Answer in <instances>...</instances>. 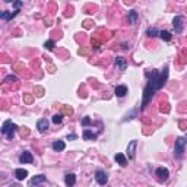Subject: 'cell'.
Instances as JSON below:
<instances>
[{"label": "cell", "mask_w": 187, "mask_h": 187, "mask_svg": "<svg viewBox=\"0 0 187 187\" xmlns=\"http://www.w3.org/2000/svg\"><path fill=\"white\" fill-rule=\"evenodd\" d=\"M149 80H148L146 86H145V91H143V101H142V110L148 105V102L154 98V95L156 91H160L161 88L165 85L168 78V66L164 67V72H156V70H152L151 73L146 75Z\"/></svg>", "instance_id": "1"}, {"label": "cell", "mask_w": 187, "mask_h": 187, "mask_svg": "<svg viewBox=\"0 0 187 187\" xmlns=\"http://www.w3.org/2000/svg\"><path fill=\"white\" fill-rule=\"evenodd\" d=\"M18 130V126L16 124H13L10 120H7L3 123V127H2V133L6 136L9 140H12L13 139V136H15V132Z\"/></svg>", "instance_id": "2"}, {"label": "cell", "mask_w": 187, "mask_h": 187, "mask_svg": "<svg viewBox=\"0 0 187 187\" xmlns=\"http://www.w3.org/2000/svg\"><path fill=\"white\" fill-rule=\"evenodd\" d=\"M186 143H187V138H178L175 140V146H174V156L175 158H181L183 156Z\"/></svg>", "instance_id": "3"}, {"label": "cell", "mask_w": 187, "mask_h": 187, "mask_svg": "<svg viewBox=\"0 0 187 187\" xmlns=\"http://www.w3.org/2000/svg\"><path fill=\"white\" fill-rule=\"evenodd\" d=\"M155 175H156V178H158L160 181H167L168 177H170V171H168V168L160 167V168H156Z\"/></svg>", "instance_id": "4"}, {"label": "cell", "mask_w": 187, "mask_h": 187, "mask_svg": "<svg viewBox=\"0 0 187 187\" xmlns=\"http://www.w3.org/2000/svg\"><path fill=\"white\" fill-rule=\"evenodd\" d=\"M95 180L98 181V184H101V186H104V184H107L108 181V175L102 170H98L97 173H95Z\"/></svg>", "instance_id": "5"}, {"label": "cell", "mask_w": 187, "mask_h": 187, "mask_svg": "<svg viewBox=\"0 0 187 187\" xmlns=\"http://www.w3.org/2000/svg\"><path fill=\"white\" fill-rule=\"evenodd\" d=\"M173 27H174V29H175V32L177 34L183 32V18H181V16H175V18H174Z\"/></svg>", "instance_id": "6"}, {"label": "cell", "mask_w": 187, "mask_h": 187, "mask_svg": "<svg viewBox=\"0 0 187 187\" xmlns=\"http://www.w3.org/2000/svg\"><path fill=\"white\" fill-rule=\"evenodd\" d=\"M136 146H138V140H132L127 146V155H129V160H133L134 154H136Z\"/></svg>", "instance_id": "7"}, {"label": "cell", "mask_w": 187, "mask_h": 187, "mask_svg": "<svg viewBox=\"0 0 187 187\" xmlns=\"http://www.w3.org/2000/svg\"><path fill=\"white\" fill-rule=\"evenodd\" d=\"M32 155H31V152H28V151H25L24 154L20 155V158H19V162L20 164H32Z\"/></svg>", "instance_id": "8"}, {"label": "cell", "mask_w": 187, "mask_h": 187, "mask_svg": "<svg viewBox=\"0 0 187 187\" xmlns=\"http://www.w3.org/2000/svg\"><path fill=\"white\" fill-rule=\"evenodd\" d=\"M37 129L40 130L41 133H44L47 129H48V120L47 119H40V120L37 121Z\"/></svg>", "instance_id": "9"}, {"label": "cell", "mask_w": 187, "mask_h": 187, "mask_svg": "<svg viewBox=\"0 0 187 187\" xmlns=\"http://www.w3.org/2000/svg\"><path fill=\"white\" fill-rule=\"evenodd\" d=\"M64 183H66L67 187H73L75 183H76V175H75L73 173L66 174V177H64Z\"/></svg>", "instance_id": "10"}, {"label": "cell", "mask_w": 187, "mask_h": 187, "mask_svg": "<svg viewBox=\"0 0 187 187\" xmlns=\"http://www.w3.org/2000/svg\"><path fill=\"white\" fill-rule=\"evenodd\" d=\"M116 66L119 67L120 70H126V67H127L126 59H124V57H121V56H119V57L116 59Z\"/></svg>", "instance_id": "11"}, {"label": "cell", "mask_w": 187, "mask_h": 187, "mask_svg": "<svg viewBox=\"0 0 187 187\" xmlns=\"http://www.w3.org/2000/svg\"><path fill=\"white\" fill-rule=\"evenodd\" d=\"M18 12H19V10H15V12H7L6 10V12H2V13H0V18L3 20H10L12 18H15V16L18 15Z\"/></svg>", "instance_id": "12"}, {"label": "cell", "mask_w": 187, "mask_h": 187, "mask_svg": "<svg viewBox=\"0 0 187 187\" xmlns=\"http://www.w3.org/2000/svg\"><path fill=\"white\" fill-rule=\"evenodd\" d=\"M64 148H66V143L63 142V140H56L53 143V149L56 152H61V151H64Z\"/></svg>", "instance_id": "13"}, {"label": "cell", "mask_w": 187, "mask_h": 187, "mask_svg": "<svg viewBox=\"0 0 187 187\" xmlns=\"http://www.w3.org/2000/svg\"><path fill=\"white\" fill-rule=\"evenodd\" d=\"M127 18H129V24L136 25V24H138V18H139V15H138V12H136V10H130Z\"/></svg>", "instance_id": "14"}, {"label": "cell", "mask_w": 187, "mask_h": 187, "mask_svg": "<svg viewBox=\"0 0 187 187\" xmlns=\"http://www.w3.org/2000/svg\"><path fill=\"white\" fill-rule=\"evenodd\" d=\"M15 175H16L18 180H25L27 175H28V171L27 170H24V168H18V170L15 171Z\"/></svg>", "instance_id": "15"}, {"label": "cell", "mask_w": 187, "mask_h": 187, "mask_svg": "<svg viewBox=\"0 0 187 187\" xmlns=\"http://www.w3.org/2000/svg\"><path fill=\"white\" fill-rule=\"evenodd\" d=\"M114 160L117 161V162L120 164L121 167H126V165H127V158H126V156H124L123 154H116Z\"/></svg>", "instance_id": "16"}, {"label": "cell", "mask_w": 187, "mask_h": 187, "mask_svg": "<svg viewBox=\"0 0 187 187\" xmlns=\"http://www.w3.org/2000/svg\"><path fill=\"white\" fill-rule=\"evenodd\" d=\"M127 94V86H124V85H119V86H116V95L117 97H124Z\"/></svg>", "instance_id": "17"}, {"label": "cell", "mask_w": 187, "mask_h": 187, "mask_svg": "<svg viewBox=\"0 0 187 187\" xmlns=\"http://www.w3.org/2000/svg\"><path fill=\"white\" fill-rule=\"evenodd\" d=\"M47 178L46 175H42V174H40V175H35L32 180H31V184H34V186H37V184H40V183H44Z\"/></svg>", "instance_id": "18"}, {"label": "cell", "mask_w": 187, "mask_h": 187, "mask_svg": "<svg viewBox=\"0 0 187 187\" xmlns=\"http://www.w3.org/2000/svg\"><path fill=\"white\" fill-rule=\"evenodd\" d=\"M83 139L85 140H95L97 139V134H94L92 132H91V130H85V132H83Z\"/></svg>", "instance_id": "19"}, {"label": "cell", "mask_w": 187, "mask_h": 187, "mask_svg": "<svg viewBox=\"0 0 187 187\" xmlns=\"http://www.w3.org/2000/svg\"><path fill=\"white\" fill-rule=\"evenodd\" d=\"M146 35L148 37H156V35H160V31H158L156 28L151 27V28H148L146 29Z\"/></svg>", "instance_id": "20"}, {"label": "cell", "mask_w": 187, "mask_h": 187, "mask_svg": "<svg viewBox=\"0 0 187 187\" xmlns=\"http://www.w3.org/2000/svg\"><path fill=\"white\" fill-rule=\"evenodd\" d=\"M61 121H63V114H61V113L54 114V116H53V123H54V124H60Z\"/></svg>", "instance_id": "21"}, {"label": "cell", "mask_w": 187, "mask_h": 187, "mask_svg": "<svg viewBox=\"0 0 187 187\" xmlns=\"http://www.w3.org/2000/svg\"><path fill=\"white\" fill-rule=\"evenodd\" d=\"M160 35H161V38H162L164 41H170V40H171V34L168 32V31H161Z\"/></svg>", "instance_id": "22"}, {"label": "cell", "mask_w": 187, "mask_h": 187, "mask_svg": "<svg viewBox=\"0 0 187 187\" xmlns=\"http://www.w3.org/2000/svg\"><path fill=\"white\" fill-rule=\"evenodd\" d=\"M44 47H46L47 50H53L54 48V41H51V40L46 41V42H44Z\"/></svg>", "instance_id": "23"}, {"label": "cell", "mask_w": 187, "mask_h": 187, "mask_svg": "<svg viewBox=\"0 0 187 187\" xmlns=\"http://www.w3.org/2000/svg\"><path fill=\"white\" fill-rule=\"evenodd\" d=\"M61 114H67V116H72L73 114V110L70 107H67V105H63V113Z\"/></svg>", "instance_id": "24"}, {"label": "cell", "mask_w": 187, "mask_h": 187, "mask_svg": "<svg viewBox=\"0 0 187 187\" xmlns=\"http://www.w3.org/2000/svg\"><path fill=\"white\" fill-rule=\"evenodd\" d=\"M82 124H83V126H89V124H92V120H91L89 117H83V119H82Z\"/></svg>", "instance_id": "25"}, {"label": "cell", "mask_w": 187, "mask_h": 187, "mask_svg": "<svg viewBox=\"0 0 187 187\" xmlns=\"http://www.w3.org/2000/svg\"><path fill=\"white\" fill-rule=\"evenodd\" d=\"M16 80H18V78H16V76H13V75H9V76H6L5 82H16Z\"/></svg>", "instance_id": "26"}, {"label": "cell", "mask_w": 187, "mask_h": 187, "mask_svg": "<svg viewBox=\"0 0 187 187\" xmlns=\"http://www.w3.org/2000/svg\"><path fill=\"white\" fill-rule=\"evenodd\" d=\"M22 5H24V3H22V2H15V3H13V6L16 7V10H18V9H19V7L22 6Z\"/></svg>", "instance_id": "27"}, {"label": "cell", "mask_w": 187, "mask_h": 187, "mask_svg": "<svg viewBox=\"0 0 187 187\" xmlns=\"http://www.w3.org/2000/svg\"><path fill=\"white\" fill-rule=\"evenodd\" d=\"M20 133H22V136H27V134L29 133V130H28L27 127H24V129H22V132H20Z\"/></svg>", "instance_id": "28"}, {"label": "cell", "mask_w": 187, "mask_h": 187, "mask_svg": "<svg viewBox=\"0 0 187 187\" xmlns=\"http://www.w3.org/2000/svg\"><path fill=\"white\" fill-rule=\"evenodd\" d=\"M25 101H27V102H31V101H32V97H31V95H25Z\"/></svg>", "instance_id": "29"}, {"label": "cell", "mask_w": 187, "mask_h": 187, "mask_svg": "<svg viewBox=\"0 0 187 187\" xmlns=\"http://www.w3.org/2000/svg\"><path fill=\"white\" fill-rule=\"evenodd\" d=\"M180 127L183 129V130H184V127H187V123H186V121H181V123H180Z\"/></svg>", "instance_id": "30"}, {"label": "cell", "mask_w": 187, "mask_h": 187, "mask_svg": "<svg viewBox=\"0 0 187 187\" xmlns=\"http://www.w3.org/2000/svg\"><path fill=\"white\" fill-rule=\"evenodd\" d=\"M67 139L70 140V139H76V134H69V136H67Z\"/></svg>", "instance_id": "31"}, {"label": "cell", "mask_w": 187, "mask_h": 187, "mask_svg": "<svg viewBox=\"0 0 187 187\" xmlns=\"http://www.w3.org/2000/svg\"><path fill=\"white\" fill-rule=\"evenodd\" d=\"M85 27H86V28L91 27V22H89V20H86V22H85Z\"/></svg>", "instance_id": "32"}]
</instances>
